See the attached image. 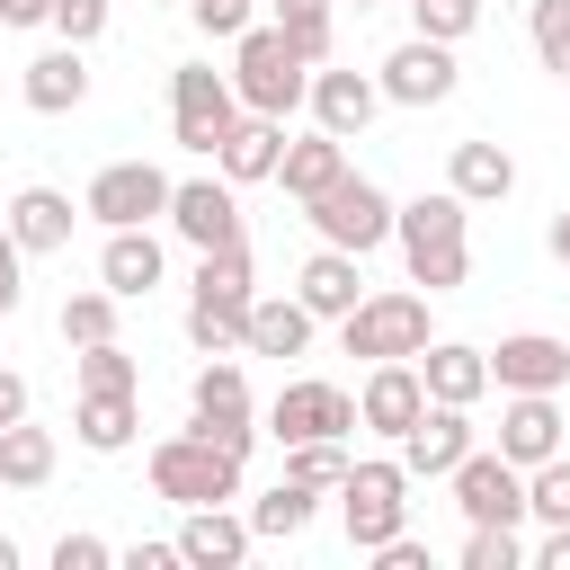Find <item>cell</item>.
<instances>
[{
    "label": "cell",
    "mask_w": 570,
    "mask_h": 570,
    "mask_svg": "<svg viewBox=\"0 0 570 570\" xmlns=\"http://www.w3.org/2000/svg\"><path fill=\"white\" fill-rule=\"evenodd\" d=\"M392 240L410 258V285H428V294H454L472 276V205L454 187H436L419 205H392Z\"/></svg>",
    "instance_id": "6da1fadb"
},
{
    "label": "cell",
    "mask_w": 570,
    "mask_h": 570,
    "mask_svg": "<svg viewBox=\"0 0 570 570\" xmlns=\"http://www.w3.org/2000/svg\"><path fill=\"white\" fill-rule=\"evenodd\" d=\"M232 89L249 116H294L312 89V62L285 45V27H240L232 36Z\"/></svg>",
    "instance_id": "7a4b0ae2"
},
{
    "label": "cell",
    "mask_w": 570,
    "mask_h": 570,
    "mask_svg": "<svg viewBox=\"0 0 570 570\" xmlns=\"http://www.w3.org/2000/svg\"><path fill=\"white\" fill-rule=\"evenodd\" d=\"M151 490L169 508H214V499H240V454L214 445V436H160L151 445Z\"/></svg>",
    "instance_id": "3957f363"
},
{
    "label": "cell",
    "mask_w": 570,
    "mask_h": 570,
    "mask_svg": "<svg viewBox=\"0 0 570 570\" xmlns=\"http://www.w3.org/2000/svg\"><path fill=\"white\" fill-rule=\"evenodd\" d=\"M303 214H312V232H321L330 249H356V258L392 240V196H383L374 178H356V169H338V178H330Z\"/></svg>",
    "instance_id": "277c9868"
},
{
    "label": "cell",
    "mask_w": 570,
    "mask_h": 570,
    "mask_svg": "<svg viewBox=\"0 0 570 570\" xmlns=\"http://www.w3.org/2000/svg\"><path fill=\"white\" fill-rule=\"evenodd\" d=\"M401 490H410V472H401V463H347V481H338L330 499H338V517H347V543H356V552H374V543H392V534L410 525V499H401Z\"/></svg>",
    "instance_id": "5b68a950"
},
{
    "label": "cell",
    "mask_w": 570,
    "mask_h": 570,
    "mask_svg": "<svg viewBox=\"0 0 570 570\" xmlns=\"http://www.w3.org/2000/svg\"><path fill=\"white\" fill-rule=\"evenodd\" d=\"M169 125H178V142H187V151H205V160H214V142L240 125V89H232V71L178 62V71H169Z\"/></svg>",
    "instance_id": "8992f818"
},
{
    "label": "cell",
    "mask_w": 570,
    "mask_h": 570,
    "mask_svg": "<svg viewBox=\"0 0 570 570\" xmlns=\"http://www.w3.org/2000/svg\"><path fill=\"white\" fill-rule=\"evenodd\" d=\"M338 338H347V356H419L428 347V294H365L347 321H338Z\"/></svg>",
    "instance_id": "52a82bcc"
},
{
    "label": "cell",
    "mask_w": 570,
    "mask_h": 570,
    "mask_svg": "<svg viewBox=\"0 0 570 570\" xmlns=\"http://www.w3.org/2000/svg\"><path fill=\"white\" fill-rule=\"evenodd\" d=\"M187 410H196V436H214V445H232L240 463H249V374L232 365V356H205L196 365V383H187Z\"/></svg>",
    "instance_id": "ba28073f"
},
{
    "label": "cell",
    "mask_w": 570,
    "mask_h": 570,
    "mask_svg": "<svg viewBox=\"0 0 570 570\" xmlns=\"http://www.w3.org/2000/svg\"><path fill=\"white\" fill-rule=\"evenodd\" d=\"M267 436L276 445H303V436H356V401L321 374H294L276 401H267Z\"/></svg>",
    "instance_id": "9c48e42d"
},
{
    "label": "cell",
    "mask_w": 570,
    "mask_h": 570,
    "mask_svg": "<svg viewBox=\"0 0 570 570\" xmlns=\"http://www.w3.org/2000/svg\"><path fill=\"white\" fill-rule=\"evenodd\" d=\"M445 481H454V508H463V525H517V517H525V472H517L499 445H490V454L472 445V454H463Z\"/></svg>",
    "instance_id": "30bf717a"
},
{
    "label": "cell",
    "mask_w": 570,
    "mask_h": 570,
    "mask_svg": "<svg viewBox=\"0 0 570 570\" xmlns=\"http://www.w3.org/2000/svg\"><path fill=\"white\" fill-rule=\"evenodd\" d=\"M454 45H436V36H410V45H392L383 53V71H374V89L392 98V107H445L454 98Z\"/></svg>",
    "instance_id": "8fae6325"
},
{
    "label": "cell",
    "mask_w": 570,
    "mask_h": 570,
    "mask_svg": "<svg viewBox=\"0 0 570 570\" xmlns=\"http://www.w3.org/2000/svg\"><path fill=\"white\" fill-rule=\"evenodd\" d=\"M169 169H151V160H107L98 178H89V196H80V214H98L107 232L116 223H151V214H169Z\"/></svg>",
    "instance_id": "7c38bea8"
},
{
    "label": "cell",
    "mask_w": 570,
    "mask_h": 570,
    "mask_svg": "<svg viewBox=\"0 0 570 570\" xmlns=\"http://www.w3.org/2000/svg\"><path fill=\"white\" fill-rule=\"evenodd\" d=\"M392 445H401L392 463H401L410 481H445V472L472 454V410H454V401H428V410H419V419H410Z\"/></svg>",
    "instance_id": "4fadbf2b"
},
{
    "label": "cell",
    "mask_w": 570,
    "mask_h": 570,
    "mask_svg": "<svg viewBox=\"0 0 570 570\" xmlns=\"http://www.w3.org/2000/svg\"><path fill=\"white\" fill-rule=\"evenodd\" d=\"M169 232H178L187 249H232V240H240V196H232V178H178V187H169Z\"/></svg>",
    "instance_id": "5bb4252c"
},
{
    "label": "cell",
    "mask_w": 570,
    "mask_h": 570,
    "mask_svg": "<svg viewBox=\"0 0 570 570\" xmlns=\"http://www.w3.org/2000/svg\"><path fill=\"white\" fill-rule=\"evenodd\" d=\"M490 383H499V392H561V383H570V338H552V330L499 338V347H490Z\"/></svg>",
    "instance_id": "9a60e30c"
},
{
    "label": "cell",
    "mask_w": 570,
    "mask_h": 570,
    "mask_svg": "<svg viewBox=\"0 0 570 570\" xmlns=\"http://www.w3.org/2000/svg\"><path fill=\"white\" fill-rule=\"evenodd\" d=\"M294 303H303L312 321H347V312L365 303V258H356V249H330V240H321V249L303 258V276H294Z\"/></svg>",
    "instance_id": "2e32d148"
},
{
    "label": "cell",
    "mask_w": 570,
    "mask_h": 570,
    "mask_svg": "<svg viewBox=\"0 0 570 570\" xmlns=\"http://www.w3.org/2000/svg\"><path fill=\"white\" fill-rule=\"evenodd\" d=\"M419 410H428L419 356H383V365L365 374V392H356V428H374V436H401V428H410Z\"/></svg>",
    "instance_id": "e0dca14e"
},
{
    "label": "cell",
    "mask_w": 570,
    "mask_h": 570,
    "mask_svg": "<svg viewBox=\"0 0 570 570\" xmlns=\"http://www.w3.org/2000/svg\"><path fill=\"white\" fill-rule=\"evenodd\" d=\"M303 107H312V125H321V134H338V142H356V134L374 125V107H383V89H374V71H312V89H303Z\"/></svg>",
    "instance_id": "ac0fdd59"
},
{
    "label": "cell",
    "mask_w": 570,
    "mask_h": 570,
    "mask_svg": "<svg viewBox=\"0 0 570 570\" xmlns=\"http://www.w3.org/2000/svg\"><path fill=\"white\" fill-rule=\"evenodd\" d=\"M499 454H508L517 472H534L543 454H561V401H552V392H508V410H499Z\"/></svg>",
    "instance_id": "d6986e66"
},
{
    "label": "cell",
    "mask_w": 570,
    "mask_h": 570,
    "mask_svg": "<svg viewBox=\"0 0 570 570\" xmlns=\"http://www.w3.org/2000/svg\"><path fill=\"white\" fill-rule=\"evenodd\" d=\"M249 543H258L249 517H232L223 499H214V508H187V525H178V561H187V570H240Z\"/></svg>",
    "instance_id": "ffe728a7"
},
{
    "label": "cell",
    "mask_w": 570,
    "mask_h": 570,
    "mask_svg": "<svg viewBox=\"0 0 570 570\" xmlns=\"http://www.w3.org/2000/svg\"><path fill=\"white\" fill-rule=\"evenodd\" d=\"M98 285H107L116 303H142V294L160 285V240H151V223H116V232H107V249H98Z\"/></svg>",
    "instance_id": "44dd1931"
},
{
    "label": "cell",
    "mask_w": 570,
    "mask_h": 570,
    "mask_svg": "<svg viewBox=\"0 0 570 570\" xmlns=\"http://www.w3.org/2000/svg\"><path fill=\"white\" fill-rule=\"evenodd\" d=\"M276 151H285V116H249L240 107V125L214 142V169L232 187H258V178H276Z\"/></svg>",
    "instance_id": "7402d4cb"
},
{
    "label": "cell",
    "mask_w": 570,
    "mask_h": 570,
    "mask_svg": "<svg viewBox=\"0 0 570 570\" xmlns=\"http://www.w3.org/2000/svg\"><path fill=\"white\" fill-rule=\"evenodd\" d=\"M419 383H428V401L472 410V401L490 392V356H481V347H463V338H428V347H419Z\"/></svg>",
    "instance_id": "603a6c76"
},
{
    "label": "cell",
    "mask_w": 570,
    "mask_h": 570,
    "mask_svg": "<svg viewBox=\"0 0 570 570\" xmlns=\"http://www.w3.org/2000/svg\"><path fill=\"white\" fill-rule=\"evenodd\" d=\"M71 196L62 187H18L9 196V240L27 249V258H45V249H71Z\"/></svg>",
    "instance_id": "cb8c5ba5"
},
{
    "label": "cell",
    "mask_w": 570,
    "mask_h": 570,
    "mask_svg": "<svg viewBox=\"0 0 570 570\" xmlns=\"http://www.w3.org/2000/svg\"><path fill=\"white\" fill-rule=\"evenodd\" d=\"M240 347H249V356H303V347H312V312H303L294 294H249Z\"/></svg>",
    "instance_id": "d4e9b609"
},
{
    "label": "cell",
    "mask_w": 570,
    "mask_h": 570,
    "mask_svg": "<svg viewBox=\"0 0 570 570\" xmlns=\"http://www.w3.org/2000/svg\"><path fill=\"white\" fill-rule=\"evenodd\" d=\"M18 89H27V107H36V116H71V107L89 98V62H80V45H53V53H36Z\"/></svg>",
    "instance_id": "484cf974"
},
{
    "label": "cell",
    "mask_w": 570,
    "mask_h": 570,
    "mask_svg": "<svg viewBox=\"0 0 570 570\" xmlns=\"http://www.w3.org/2000/svg\"><path fill=\"white\" fill-rule=\"evenodd\" d=\"M338 169H347V142H338V134H321V125H312L303 142H285V151H276V178H285V196H294V205H312Z\"/></svg>",
    "instance_id": "4316f807"
},
{
    "label": "cell",
    "mask_w": 570,
    "mask_h": 570,
    "mask_svg": "<svg viewBox=\"0 0 570 570\" xmlns=\"http://www.w3.org/2000/svg\"><path fill=\"white\" fill-rule=\"evenodd\" d=\"M445 187H454L463 205H499V196L517 187V160H508V142H454V160H445Z\"/></svg>",
    "instance_id": "83f0119b"
},
{
    "label": "cell",
    "mask_w": 570,
    "mask_h": 570,
    "mask_svg": "<svg viewBox=\"0 0 570 570\" xmlns=\"http://www.w3.org/2000/svg\"><path fill=\"white\" fill-rule=\"evenodd\" d=\"M71 428H80V445H89V454H125V445H134V428H142V401H134V392H80Z\"/></svg>",
    "instance_id": "f1b7e54d"
},
{
    "label": "cell",
    "mask_w": 570,
    "mask_h": 570,
    "mask_svg": "<svg viewBox=\"0 0 570 570\" xmlns=\"http://www.w3.org/2000/svg\"><path fill=\"white\" fill-rule=\"evenodd\" d=\"M249 294H258L249 240H232V249H196V303H232V312H249Z\"/></svg>",
    "instance_id": "f546056e"
},
{
    "label": "cell",
    "mask_w": 570,
    "mask_h": 570,
    "mask_svg": "<svg viewBox=\"0 0 570 570\" xmlns=\"http://www.w3.org/2000/svg\"><path fill=\"white\" fill-rule=\"evenodd\" d=\"M312 508H321V490H312V481H294V472H276V490H258V499H249V534L285 543V534H303V525H312Z\"/></svg>",
    "instance_id": "4dcf8cb0"
},
{
    "label": "cell",
    "mask_w": 570,
    "mask_h": 570,
    "mask_svg": "<svg viewBox=\"0 0 570 570\" xmlns=\"http://www.w3.org/2000/svg\"><path fill=\"white\" fill-rule=\"evenodd\" d=\"M45 481H53V436L9 419L0 428V490H45Z\"/></svg>",
    "instance_id": "1f68e13d"
},
{
    "label": "cell",
    "mask_w": 570,
    "mask_h": 570,
    "mask_svg": "<svg viewBox=\"0 0 570 570\" xmlns=\"http://www.w3.org/2000/svg\"><path fill=\"white\" fill-rule=\"evenodd\" d=\"M267 9H276L285 45H294V53L321 71V62H330V9H338V0H267Z\"/></svg>",
    "instance_id": "d6a6232c"
},
{
    "label": "cell",
    "mask_w": 570,
    "mask_h": 570,
    "mask_svg": "<svg viewBox=\"0 0 570 570\" xmlns=\"http://www.w3.org/2000/svg\"><path fill=\"white\" fill-rule=\"evenodd\" d=\"M347 463H356V454H347V436H303V445H285V472H294V481H312L321 499L347 481Z\"/></svg>",
    "instance_id": "836d02e7"
},
{
    "label": "cell",
    "mask_w": 570,
    "mask_h": 570,
    "mask_svg": "<svg viewBox=\"0 0 570 570\" xmlns=\"http://www.w3.org/2000/svg\"><path fill=\"white\" fill-rule=\"evenodd\" d=\"M525 517L570 525V454H543V463L525 472Z\"/></svg>",
    "instance_id": "e575fe53"
},
{
    "label": "cell",
    "mask_w": 570,
    "mask_h": 570,
    "mask_svg": "<svg viewBox=\"0 0 570 570\" xmlns=\"http://www.w3.org/2000/svg\"><path fill=\"white\" fill-rule=\"evenodd\" d=\"M62 338H71V347H98V338H116V294H107V285L71 294V303H62Z\"/></svg>",
    "instance_id": "d590c367"
},
{
    "label": "cell",
    "mask_w": 570,
    "mask_h": 570,
    "mask_svg": "<svg viewBox=\"0 0 570 570\" xmlns=\"http://www.w3.org/2000/svg\"><path fill=\"white\" fill-rule=\"evenodd\" d=\"M240 321H249V312L196 303V294H187V338H196V356H232V347H240Z\"/></svg>",
    "instance_id": "8d00e7d4"
},
{
    "label": "cell",
    "mask_w": 570,
    "mask_h": 570,
    "mask_svg": "<svg viewBox=\"0 0 570 570\" xmlns=\"http://www.w3.org/2000/svg\"><path fill=\"white\" fill-rule=\"evenodd\" d=\"M80 392H142V365L116 338H98V347H80Z\"/></svg>",
    "instance_id": "74e56055"
},
{
    "label": "cell",
    "mask_w": 570,
    "mask_h": 570,
    "mask_svg": "<svg viewBox=\"0 0 570 570\" xmlns=\"http://www.w3.org/2000/svg\"><path fill=\"white\" fill-rule=\"evenodd\" d=\"M481 9H490V0H410L419 36H436V45H463V36L481 27Z\"/></svg>",
    "instance_id": "f35d334b"
},
{
    "label": "cell",
    "mask_w": 570,
    "mask_h": 570,
    "mask_svg": "<svg viewBox=\"0 0 570 570\" xmlns=\"http://www.w3.org/2000/svg\"><path fill=\"white\" fill-rule=\"evenodd\" d=\"M525 18H534V53H543V71L570 80V0H525Z\"/></svg>",
    "instance_id": "ab89813d"
},
{
    "label": "cell",
    "mask_w": 570,
    "mask_h": 570,
    "mask_svg": "<svg viewBox=\"0 0 570 570\" xmlns=\"http://www.w3.org/2000/svg\"><path fill=\"white\" fill-rule=\"evenodd\" d=\"M517 561H525L517 525H472V543H463V570H517Z\"/></svg>",
    "instance_id": "60d3db41"
},
{
    "label": "cell",
    "mask_w": 570,
    "mask_h": 570,
    "mask_svg": "<svg viewBox=\"0 0 570 570\" xmlns=\"http://www.w3.org/2000/svg\"><path fill=\"white\" fill-rule=\"evenodd\" d=\"M45 27H53L62 45H98V36H107V0H53Z\"/></svg>",
    "instance_id": "b9f144b4"
},
{
    "label": "cell",
    "mask_w": 570,
    "mask_h": 570,
    "mask_svg": "<svg viewBox=\"0 0 570 570\" xmlns=\"http://www.w3.org/2000/svg\"><path fill=\"white\" fill-rule=\"evenodd\" d=\"M249 9H258V0H187V18H196L205 36H240V27H249Z\"/></svg>",
    "instance_id": "7bdbcfd3"
},
{
    "label": "cell",
    "mask_w": 570,
    "mask_h": 570,
    "mask_svg": "<svg viewBox=\"0 0 570 570\" xmlns=\"http://www.w3.org/2000/svg\"><path fill=\"white\" fill-rule=\"evenodd\" d=\"M116 561V543H98V534H62L53 543V570H107Z\"/></svg>",
    "instance_id": "ee69618b"
},
{
    "label": "cell",
    "mask_w": 570,
    "mask_h": 570,
    "mask_svg": "<svg viewBox=\"0 0 570 570\" xmlns=\"http://www.w3.org/2000/svg\"><path fill=\"white\" fill-rule=\"evenodd\" d=\"M18 258H27V249H18V240H9V223H0V321L27 303V276H18Z\"/></svg>",
    "instance_id": "f6af8a7d"
},
{
    "label": "cell",
    "mask_w": 570,
    "mask_h": 570,
    "mask_svg": "<svg viewBox=\"0 0 570 570\" xmlns=\"http://www.w3.org/2000/svg\"><path fill=\"white\" fill-rule=\"evenodd\" d=\"M374 561H383V570H428V543H410V525H401L392 543H374Z\"/></svg>",
    "instance_id": "bcb514c9"
},
{
    "label": "cell",
    "mask_w": 570,
    "mask_h": 570,
    "mask_svg": "<svg viewBox=\"0 0 570 570\" xmlns=\"http://www.w3.org/2000/svg\"><path fill=\"white\" fill-rule=\"evenodd\" d=\"M125 570H178V543H134Z\"/></svg>",
    "instance_id": "7dc6e473"
},
{
    "label": "cell",
    "mask_w": 570,
    "mask_h": 570,
    "mask_svg": "<svg viewBox=\"0 0 570 570\" xmlns=\"http://www.w3.org/2000/svg\"><path fill=\"white\" fill-rule=\"evenodd\" d=\"M9 419H27V374L0 365V428H9Z\"/></svg>",
    "instance_id": "c3c4849f"
},
{
    "label": "cell",
    "mask_w": 570,
    "mask_h": 570,
    "mask_svg": "<svg viewBox=\"0 0 570 570\" xmlns=\"http://www.w3.org/2000/svg\"><path fill=\"white\" fill-rule=\"evenodd\" d=\"M534 570H570V525H552V534L534 543Z\"/></svg>",
    "instance_id": "681fc988"
},
{
    "label": "cell",
    "mask_w": 570,
    "mask_h": 570,
    "mask_svg": "<svg viewBox=\"0 0 570 570\" xmlns=\"http://www.w3.org/2000/svg\"><path fill=\"white\" fill-rule=\"evenodd\" d=\"M53 0H0V27H45Z\"/></svg>",
    "instance_id": "f907efd6"
},
{
    "label": "cell",
    "mask_w": 570,
    "mask_h": 570,
    "mask_svg": "<svg viewBox=\"0 0 570 570\" xmlns=\"http://www.w3.org/2000/svg\"><path fill=\"white\" fill-rule=\"evenodd\" d=\"M552 258H561V267H570V205H561V214H552Z\"/></svg>",
    "instance_id": "816d5d0a"
},
{
    "label": "cell",
    "mask_w": 570,
    "mask_h": 570,
    "mask_svg": "<svg viewBox=\"0 0 570 570\" xmlns=\"http://www.w3.org/2000/svg\"><path fill=\"white\" fill-rule=\"evenodd\" d=\"M0 570H18V543H9V534H0Z\"/></svg>",
    "instance_id": "f5cc1de1"
},
{
    "label": "cell",
    "mask_w": 570,
    "mask_h": 570,
    "mask_svg": "<svg viewBox=\"0 0 570 570\" xmlns=\"http://www.w3.org/2000/svg\"><path fill=\"white\" fill-rule=\"evenodd\" d=\"M347 9H383V0H347Z\"/></svg>",
    "instance_id": "db71d44e"
},
{
    "label": "cell",
    "mask_w": 570,
    "mask_h": 570,
    "mask_svg": "<svg viewBox=\"0 0 570 570\" xmlns=\"http://www.w3.org/2000/svg\"><path fill=\"white\" fill-rule=\"evenodd\" d=\"M499 9H525V0H499Z\"/></svg>",
    "instance_id": "11a10c76"
}]
</instances>
